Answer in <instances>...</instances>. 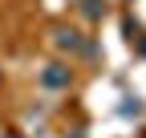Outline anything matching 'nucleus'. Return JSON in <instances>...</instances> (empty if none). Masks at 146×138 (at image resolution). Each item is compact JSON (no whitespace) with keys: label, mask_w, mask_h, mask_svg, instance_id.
Returning <instances> with one entry per match:
<instances>
[{"label":"nucleus","mask_w":146,"mask_h":138,"mask_svg":"<svg viewBox=\"0 0 146 138\" xmlns=\"http://www.w3.org/2000/svg\"><path fill=\"white\" fill-rule=\"evenodd\" d=\"M69 81H73V73H69V65H61V61L45 65V73H41V85H45V90H69Z\"/></svg>","instance_id":"1"},{"label":"nucleus","mask_w":146,"mask_h":138,"mask_svg":"<svg viewBox=\"0 0 146 138\" xmlns=\"http://www.w3.org/2000/svg\"><path fill=\"white\" fill-rule=\"evenodd\" d=\"M53 41H57V49H69V53H94V49L81 41L77 29H57V33H53Z\"/></svg>","instance_id":"2"},{"label":"nucleus","mask_w":146,"mask_h":138,"mask_svg":"<svg viewBox=\"0 0 146 138\" xmlns=\"http://www.w3.org/2000/svg\"><path fill=\"white\" fill-rule=\"evenodd\" d=\"M85 12H89V16H102L106 4H102V0H85Z\"/></svg>","instance_id":"3"}]
</instances>
